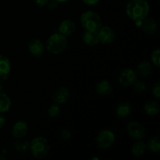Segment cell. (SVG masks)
Instances as JSON below:
<instances>
[{
  "label": "cell",
  "instance_id": "1",
  "mask_svg": "<svg viewBox=\"0 0 160 160\" xmlns=\"http://www.w3.org/2000/svg\"><path fill=\"white\" fill-rule=\"evenodd\" d=\"M149 4L146 0H131L126 6L127 16L134 21H142L149 13Z\"/></svg>",
  "mask_w": 160,
  "mask_h": 160
},
{
  "label": "cell",
  "instance_id": "2",
  "mask_svg": "<svg viewBox=\"0 0 160 160\" xmlns=\"http://www.w3.org/2000/svg\"><path fill=\"white\" fill-rule=\"evenodd\" d=\"M68 45L67 37L60 33H54L47 39L45 48L50 53L59 55L63 52Z\"/></svg>",
  "mask_w": 160,
  "mask_h": 160
},
{
  "label": "cell",
  "instance_id": "3",
  "mask_svg": "<svg viewBox=\"0 0 160 160\" xmlns=\"http://www.w3.org/2000/svg\"><path fill=\"white\" fill-rule=\"evenodd\" d=\"M29 149L36 159H43L49 153L50 146L48 140L42 136L33 138L29 143Z\"/></svg>",
  "mask_w": 160,
  "mask_h": 160
},
{
  "label": "cell",
  "instance_id": "4",
  "mask_svg": "<svg viewBox=\"0 0 160 160\" xmlns=\"http://www.w3.org/2000/svg\"><path fill=\"white\" fill-rule=\"evenodd\" d=\"M81 23L85 31H98L102 27V19L99 14L94 11H85L81 16Z\"/></svg>",
  "mask_w": 160,
  "mask_h": 160
},
{
  "label": "cell",
  "instance_id": "5",
  "mask_svg": "<svg viewBox=\"0 0 160 160\" xmlns=\"http://www.w3.org/2000/svg\"><path fill=\"white\" fill-rule=\"evenodd\" d=\"M115 139V134L112 131L105 129L100 131L96 136L95 143L99 149H107L113 145Z\"/></svg>",
  "mask_w": 160,
  "mask_h": 160
},
{
  "label": "cell",
  "instance_id": "6",
  "mask_svg": "<svg viewBox=\"0 0 160 160\" xmlns=\"http://www.w3.org/2000/svg\"><path fill=\"white\" fill-rule=\"evenodd\" d=\"M127 133L131 138L141 140L146 136V129L139 122L131 121L127 125Z\"/></svg>",
  "mask_w": 160,
  "mask_h": 160
},
{
  "label": "cell",
  "instance_id": "7",
  "mask_svg": "<svg viewBox=\"0 0 160 160\" xmlns=\"http://www.w3.org/2000/svg\"><path fill=\"white\" fill-rule=\"evenodd\" d=\"M137 79L135 71L131 68H125L120 72L117 78L119 84L123 87H130L133 85Z\"/></svg>",
  "mask_w": 160,
  "mask_h": 160
},
{
  "label": "cell",
  "instance_id": "8",
  "mask_svg": "<svg viewBox=\"0 0 160 160\" xmlns=\"http://www.w3.org/2000/svg\"><path fill=\"white\" fill-rule=\"evenodd\" d=\"M97 32L99 42L102 45H110L115 39V32L109 26H102Z\"/></svg>",
  "mask_w": 160,
  "mask_h": 160
},
{
  "label": "cell",
  "instance_id": "9",
  "mask_svg": "<svg viewBox=\"0 0 160 160\" xmlns=\"http://www.w3.org/2000/svg\"><path fill=\"white\" fill-rule=\"evenodd\" d=\"M29 131L28 123L24 120H18L12 128V135L14 138L19 139L25 137Z\"/></svg>",
  "mask_w": 160,
  "mask_h": 160
},
{
  "label": "cell",
  "instance_id": "10",
  "mask_svg": "<svg viewBox=\"0 0 160 160\" xmlns=\"http://www.w3.org/2000/svg\"><path fill=\"white\" fill-rule=\"evenodd\" d=\"M70 97V89L66 87H60L56 89L52 95V100L54 102L61 105L67 102Z\"/></svg>",
  "mask_w": 160,
  "mask_h": 160
},
{
  "label": "cell",
  "instance_id": "11",
  "mask_svg": "<svg viewBox=\"0 0 160 160\" xmlns=\"http://www.w3.org/2000/svg\"><path fill=\"white\" fill-rule=\"evenodd\" d=\"M28 48L29 52L35 57L42 56L44 54V50H45L43 43L38 38L31 39L28 43Z\"/></svg>",
  "mask_w": 160,
  "mask_h": 160
},
{
  "label": "cell",
  "instance_id": "12",
  "mask_svg": "<svg viewBox=\"0 0 160 160\" xmlns=\"http://www.w3.org/2000/svg\"><path fill=\"white\" fill-rule=\"evenodd\" d=\"M76 28L77 25L75 22L73 20H70V19H66V20L61 21L59 24V27H58L59 33L63 34L66 37L73 34L76 31Z\"/></svg>",
  "mask_w": 160,
  "mask_h": 160
},
{
  "label": "cell",
  "instance_id": "13",
  "mask_svg": "<svg viewBox=\"0 0 160 160\" xmlns=\"http://www.w3.org/2000/svg\"><path fill=\"white\" fill-rule=\"evenodd\" d=\"M140 27L142 28V31L148 35H152L158 31V25L156 20L148 17H145L141 21Z\"/></svg>",
  "mask_w": 160,
  "mask_h": 160
},
{
  "label": "cell",
  "instance_id": "14",
  "mask_svg": "<svg viewBox=\"0 0 160 160\" xmlns=\"http://www.w3.org/2000/svg\"><path fill=\"white\" fill-rule=\"evenodd\" d=\"M112 91H113V87L108 80H102L95 85V92L101 96L110 95Z\"/></svg>",
  "mask_w": 160,
  "mask_h": 160
},
{
  "label": "cell",
  "instance_id": "15",
  "mask_svg": "<svg viewBox=\"0 0 160 160\" xmlns=\"http://www.w3.org/2000/svg\"><path fill=\"white\" fill-rule=\"evenodd\" d=\"M132 112V106L128 102H122L116 108V114L120 118H126Z\"/></svg>",
  "mask_w": 160,
  "mask_h": 160
},
{
  "label": "cell",
  "instance_id": "16",
  "mask_svg": "<svg viewBox=\"0 0 160 160\" xmlns=\"http://www.w3.org/2000/svg\"><path fill=\"white\" fill-rule=\"evenodd\" d=\"M82 40L88 46H95L99 43L97 31H85L82 35Z\"/></svg>",
  "mask_w": 160,
  "mask_h": 160
},
{
  "label": "cell",
  "instance_id": "17",
  "mask_svg": "<svg viewBox=\"0 0 160 160\" xmlns=\"http://www.w3.org/2000/svg\"><path fill=\"white\" fill-rule=\"evenodd\" d=\"M11 67L10 60L6 56L0 55V77L3 80H6V78L11 71Z\"/></svg>",
  "mask_w": 160,
  "mask_h": 160
},
{
  "label": "cell",
  "instance_id": "18",
  "mask_svg": "<svg viewBox=\"0 0 160 160\" xmlns=\"http://www.w3.org/2000/svg\"><path fill=\"white\" fill-rule=\"evenodd\" d=\"M152 71L151 63L146 60L142 61L137 66V73L140 78H145L149 76Z\"/></svg>",
  "mask_w": 160,
  "mask_h": 160
},
{
  "label": "cell",
  "instance_id": "19",
  "mask_svg": "<svg viewBox=\"0 0 160 160\" xmlns=\"http://www.w3.org/2000/svg\"><path fill=\"white\" fill-rule=\"evenodd\" d=\"M144 110L147 115L150 117H154L156 116L159 112V103L154 100H150L148 101L145 104L144 106Z\"/></svg>",
  "mask_w": 160,
  "mask_h": 160
},
{
  "label": "cell",
  "instance_id": "20",
  "mask_svg": "<svg viewBox=\"0 0 160 160\" xmlns=\"http://www.w3.org/2000/svg\"><path fill=\"white\" fill-rule=\"evenodd\" d=\"M12 101L9 95L0 92V113H4L10 109Z\"/></svg>",
  "mask_w": 160,
  "mask_h": 160
},
{
  "label": "cell",
  "instance_id": "21",
  "mask_svg": "<svg viewBox=\"0 0 160 160\" xmlns=\"http://www.w3.org/2000/svg\"><path fill=\"white\" fill-rule=\"evenodd\" d=\"M146 148V145L143 142H142V141H138V142H134L133 144L132 148H131V152H132V154L134 156H136V157H141V156H142L145 154Z\"/></svg>",
  "mask_w": 160,
  "mask_h": 160
},
{
  "label": "cell",
  "instance_id": "22",
  "mask_svg": "<svg viewBox=\"0 0 160 160\" xmlns=\"http://www.w3.org/2000/svg\"><path fill=\"white\" fill-rule=\"evenodd\" d=\"M13 148L19 153L26 152L29 149V142L24 139L19 138L13 144Z\"/></svg>",
  "mask_w": 160,
  "mask_h": 160
},
{
  "label": "cell",
  "instance_id": "23",
  "mask_svg": "<svg viewBox=\"0 0 160 160\" xmlns=\"http://www.w3.org/2000/svg\"><path fill=\"white\" fill-rule=\"evenodd\" d=\"M146 146L148 147V149L151 150L153 152H159L160 151V142L159 136L156 135L151 138L148 140Z\"/></svg>",
  "mask_w": 160,
  "mask_h": 160
},
{
  "label": "cell",
  "instance_id": "24",
  "mask_svg": "<svg viewBox=\"0 0 160 160\" xmlns=\"http://www.w3.org/2000/svg\"><path fill=\"white\" fill-rule=\"evenodd\" d=\"M60 106L59 104L54 102L49 106L48 109V114L51 118H55L60 113Z\"/></svg>",
  "mask_w": 160,
  "mask_h": 160
},
{
  "label": "cell",
  "instance_id": "25",
  "mask_svg": "<svg viewBox=\"0 0 160 160\" xmlns=\"http://www.w3.org/2000/svg\"><path fill=\"white\" fill-rule=\"evenodd\" d=\"M151 61L153 65L157 68L160 67V49L156 48L152 52L151 54Z\"/></svg>",
  "mask_w": 160,
  "mask_h": 160
},
{
  "label": "cell",
  "instance_id": "26",
  "mask_svg": "<svg viewBox=\"0 0 160 160\" xmlns=\"http://www.w3.org/2000/svg\"><path fill=\"white\" fill-rule=\"evenodd\" d=\"M134 90L138 93H144L147 90V84L144 81H137L134 82Z\"/></svg>",
  "mask_w": 160,
  "mask_h": 160
},
{
  "label": "cell",
  "instance_id": "27",
  "mask_svg": "<svg viewBox=\"0 0 160 160\" xmlns=\"http://www.w3.org/2000/svg\"><path fill=\"white\" fill-rule=\"evenodd\" d=\"M152 94L156 98L159 99L160 98V84L159 82L156 83L153 85L152 89Z\"/></svg>",
  "mask_w": 160,
  "mask_h": 160
},
{
  "label": "cell",
  "instance_id": "28",
  "mask_svg": "<svg viewBox=\"0 0 160 160\" xmlns=\"http://www.w3.org/2000/svg\"><path fill=\"white\" fill-rule=\"evenodd\" d=\"M34 4L40 7H44V6H47L49 0H33Z\"/></svg>",
  "mask_w": 160,
  "mask_h": 160
},
{
  "label": "cell",
  "instance_id": "29",
  "mask_svg": "<svg viewBox=\"0 0 160 160\" xmlns=\"http://www.w3.org/2000/svg\"><path fill=\"white\" fill-rule=\"evenodd\" d=\"M61 137H62V138L65 139V140L70 139L71 138V133L67 129H63L61 131Z\"/></svg>",
  "mask_w": 160,
  "mask_h": 160
},
{
  "label": "cell",
  "instance_id": "30",
  "mask_svg": "<svg viewBox=\"0 0 160 160\" xmlns=\"http://www.w3.org/2000/svg\"><path fill=\"white\" fill-rule=\"evenodd\" d=\"M58 3L59 2H57L55 1V0H49V2H48L47 6H48V7L51 10H55V9L57 8Z\"/></svg>",
  "mask_w": 160,
  "mask_h": 160
},
{
  "label": "cell",
  "instance_id": "31",
  "mask_svg": "<svg viewBox=\"0 0 160 160\" xmlns=\"http://www.w3.org/2000/svg\"><path fill=\"white\" fill-rule=\"evenodd\" d=\"M82 2H84V4L86 5V6H95V5L99 2V0H82Z\"/></svg>",
  "mask_w": 160,
  "mask_h": 160
},
{
  "label": "cell",
  "instance_id": "32",
  "mask_svg": "<svg viewBox=\"0 0 160 160\" xmlns=\"http://www.w3.org/2000/svg\"><path fill=\"white\" fill-rule=\"evenodd\" d=\"M6 117L2 115V113H0V129L2 128L3 127L6 125Z\"/></svg>",
  "mask_w": 160,
  "mask_h": 160
},
{
  "label": "cell",
  "instance_id": "33",
  "mask_svg": "<svg viewBox=\"0 0 160 160\" xmlns=\"http://www.w3.org/2000/svg\"><path fill=\"white\" fill-rule=\"evenodd\" d=\"M4 88V80L2 78V77H0V92H2Z\"/></svg>",
  "mask_w": 160,
  "mask_h": 160
},
{
  "label": "cell",
  "instance_id": "34",
  "mask_svg": "<svg viewBox=\"0 0 160 160\" xmlns=\"http://www.w3.org/2000/svg\"><path fill=\"white\" fill-rule=\"evenodd\" d=\"M55 1H56L57 2H68V1H70V0H55Z\"/></svg>",
  "mask_w": 160,
  "mask_h": 160
}]
</instances>
